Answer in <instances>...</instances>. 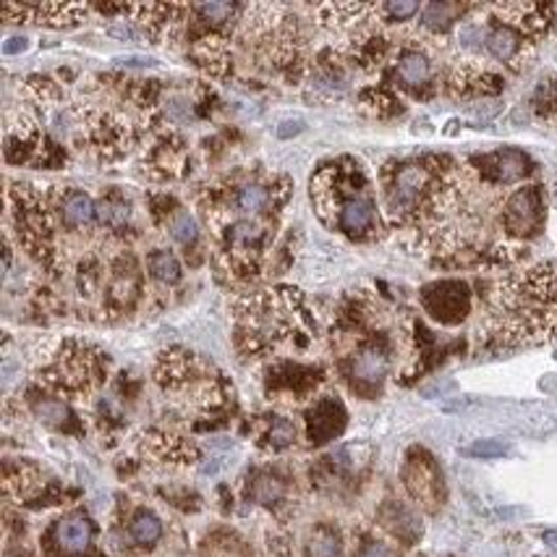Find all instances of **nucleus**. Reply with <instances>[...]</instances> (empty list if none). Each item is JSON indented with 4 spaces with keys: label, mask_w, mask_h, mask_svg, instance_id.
I'll list each match as a JSON object with an SVG mask.
<instances>
[{
    "label": "nucleus",
    "mask_w": 557,
    "mask_h": 557,
    "mask_svg": "<svg viewBox=\"0 0 557 557\" xmlns=\"http://www.w3.org/2000/svg\"><path fill=\"white\" fill-rule=\"evenodd\" d=\"M484 333L497 348H531L557 341V262L503 275L487 296Z\"/></svg>",
    "instance_id": "obj_1"
},
{
    "label": "nucleus",
    "mask_w": 557,
    "mask_h": 557,
    "mask_svg": "<svg viewBox=\"0 0 557 557\" xmlns=\"http://www.w3.org/2000/svg\"><path fill=\"white\" fill-rule=\"evenodd\" d=\"M317 338V317L301 290L275 286L246 294L233 307V343L244 359H283V351H304Z\"/></svg>",
    "instance_id": "obj_2"
},
{
    "label": "nucleus",
    "mask_w": 557,
    "mask_h": 557,
    "mask_svg": "<svg viewBox=\"0 0 557 557\" xmlns=\"http://www.w3.org/2000/svg\"><path fill=\"white\" fill-rule=\"evenodd\" d=\"M312 205L327 228L351 242H374L382 231V207L367 168L351 154L327 160L314 171Z\"/></svg>",
    "instance_id": "obj_3"
},
{
    "label": "nucleus",
    "mask_w": 557,
    "mask_h": 557,
    "mask_svg": "<svg viewBox=\"0 0 557 557\" xmlns=\"http://www.w3.org/2000/svg\"><path fill=\"white\" fill-rule=\"evenodd\" d=\"M482 18H466L458 42L469 53H487L490 61L513 71H527L536 45L555 27V5L549 3H497L482 9Z\"/></svg>",
    "instance_id": "obj_4"
},
{
    "label": "nucleus",
    "mask_w": 557,
    "mask_h": 557,
    "mask_svg": "<svg viewBox=\"0 0 557 557\" xmlns=\"http://www.w3.org/2000/svg\"><path fill=\"white\" fill-rule=\"evenodd\" d=\"M294 184L288 176L270 173H236L199 191L197 202L202 207L207 223L223 228L233 220H281L286 210Z\"/></svg>",
    "instance_id": "obj_5"
},
{
    "label": "nucleus",
    "mask_w": 557,
    "mask_h": 557,
    "mask_svg": "<svg viewBox=\"0 0 557 557\" xmlns=\"http://www.w3.org/2000/svg\"><path fill=\"white\" fill-rule=\"evenodd\" d=\"M154 380L173 398L205 408V411L218 408L225 398L223 374L202 356L186 351V348H168L160 354L158 364H154Z\"/></svg>",
    "instance_id": "obj_6"
},
{
    "label": "nucleus",
    "mask_w": 557,
    "mask_h": 557,
    "mask_svg": "<svg viewBox=\"0 0 557 557\" xmlns=\"http://www.w3.org/2000/svg\"><path fill=\"white\" fill-rule=\"evenodd\" d=\"M108 354L92 343L63 341L53 359L40 369V382L50 393L87 395L108 377Z\"/></svg>",
    "instance_id": "obj_7"
},
{
    "label": "nucleus",
    "mask_w": 557,
    "mask_h": 557,
    "mask_svg": "<svg viewBox=\"0 0 557 557\" xmlns=\"http://www.w3.org/2000/svg\"><path fill=\"white\" fill-rule=\"evenodd\" d=\"M385 84H391L398 95H408L413 100H430L440 84L435 37L422 32L419 37L395 40Z\"/></svg>",
    "instance_id": "obj_8"
},
{
    "label": "nucleus",
    "mask_w": 557,
    "mask_h": 557,
    "mask_svg": "<svg viewBox=\"0 0 557 557\" xmlns=\"http://www.w3.org/2000/svg\"><path fill=\"white\" fill-rule=\"evenodd\" d=\"M79 128H76V145L92 152L102 163L123 160L139 139V128L128 115L113 108L76 106Z\"/></svg>",
    "instance_id": "obj_9"
},
{
    "label": "nucleus",
    "mask_w": 557,
    "mask_h": 557,
    "mask_svg": "<svg viewBox=\"0 0 557 557\" xmlns=\"http://www.w3.org/2000/svg\"><path fill=\"white\" fill-rule=\"evenodd\" d=\"M547 223V194L542 184H523L505 194L497 205V228L505 244L527 249L531 238H536Z\"/></svg>",
    "instance_id": "obj_10"
},
{
    "label": "nucleus",
    "mask_w": 557,
    "mask_h": 557,
    "mask_svg": "<svg viewBox=\"0 0 557 557\" xmlns=\"http://www.w3.org/2000/svg\"><path fill=\"white\" fill-rule=\"evenodd\" d=\"M100 312L106 317H126L145 296V272L134 251L115 249L108 259V275L102 283Z\"/></svg>",
    "instance_id": "obj_11"
},
{
    "label": "nucleus",
    "mask_w": 557,
    "mask_h": 557,
    "mask_svg": "<svg viewBox=\"0 0 557 557\" xmlns=\"http://www.w3.org/2000/svg\"><path fill=\"white\" fill-rule=\"evenodd\" d=\"M466 171L476 184L487 186V189H508L534 176L536 163L523 150L516 147H500V150L471 154L466 160Z\"/></svg>",
    "instance_id": "obj_12"
},
{
    "label": "nucleus",
    "mask_w": 557,
    "mask_h": 557,
    "mask_svg": "<svg viewBox=\"0 0 557 557\" xmlns=\"http://www.w3.org/2000/svg\"><path fill=\"white\" fill-rule=\"evenodd\" d=\"M419 304L432 322L443 327H458L474 312V290L458 277H443V281L422 286Z\"/></svg>",
    "instance_id": "obj_13"
},
{
    "label": "nucleus",
    "mask_w": 557,
    "mask_h": 557,
    "mask_svg": "<svg viewBox=\"0 0 557 557\" xmlns=\"http://www.w3.org/2000/svg\"><path fill=\"white\" fill-rule=\"evenodd\" d=\"M404 487L411 500L424 508L426 513H437L445 503V479L432 453L424 448H411L404 461Z\"/></svg>",
    "instance_id": "obj_14"
},
{
    "label": "nucleus",
    "mask_w": 557,
    "mask_h": 557,
    "mask_svg": "<svg viewBox=\"0 0 557 557\" xmlns=\"http://www.w3.org/2000/svg\"><path fill=\"white\" fill-rule=\"evenodd\" d=\"M443 87L456 100H482V97L500 95L505 79L500 71L492 69L484 58H463L445 71Z\"/></svg>",
    "instance_id": "obj_15"
},
{
    "label": "nucleus",
    "mask_w": 557,
    "mask_h": 557,
    "mask_svg": "<svg viewBox=\"0 0 557 557\" xmlns=\"http://www.w3.org/2000/svg\"><path fill=\"white\" fill-rule=\"evenodd\" d=\"M186 168H189V141L176 128L160 134L145 154V173L152 181L181 178L186 176Z\"/></svg>",
    "instance_id": "obj_16"
},
{
    "label": "nucleus",
    "mask_w": 557,
    "mask_h": 557,
    "mask_svg": "<svg viewBox=\"0 0 557 557\" xmlns=\"http://www.w3.org/2000/svg\"><path fill=\"white\" fill-rule=\"evenodd\" d=\"M89 5H74V3H5L0 9L5 22H27V24H40V27H53V29H69L79 27L84 16L89 14Z\"/></svg>",
    "instance_id": "obj_17"
},
{
    "label": "nucleus",
    "mask_w": 557,
    "mask_h": 557,
    "mask_svg": "<svg viewBox=\"0 0 557 557\" xmlns=\"http://www.w3.org/2000/svg\"><path fill=\"white\" fill-rule=\"evenodd\" d=\"M53 202L63 236L71 238L97 225V199L89 191L76 186H53Z\"/></svg>",
    "instance_id": "obj_18"
},
{
    "label": "nucleus",
    "mask_w": 557,
    "mask_h": 557,
    "mask_svg": "<svg viewBox=\"0 0 557 557\" xmlns=\"http://www.w3.org/2000/svg\"><path fill=\"white\" fill-rule=\"evenodd\" d=\"M322 377H325L322 367L301 364V361L294 359H281L270 367L268 387L272 393H286L294 395V398H301V395L312 393L322 382Z\"/></svg>",
    "instance_id": "obj_19"
},
{
    "label": "nucleus",
    "mask_w": 557,
    "mask_h": 557,
    "mask_svg": "<svg viewBox=\"0 0 557 557\" xmlns=\"http://www.w3.org/2000/svg\"><path fill=\"white\" fill-rule=\"evenodd\" d=\"M348 413L346 406L341 404L333 395L314 400V406L307 411V435L312 445H325L330 440H335L346 430Z\"/></svg>",
    "instance_id": "obj_20"
},
{
    "label": "nucleus",
    "mask_w": 557,
    "mask_h": 557,
    "mask_svg": "<svg viewBox=\"0 0 557 557\" xmlns=\"http://www.w3.org/2000/svg\"><path fill=\"white\" fill-rule=\"evenodd\" d=\"M95 527L87 516L74 513L55 521L53 531H50V547L58 557H79L92 547Z\"/></svg>",
    "instance_id": "obj_21"
},
{
    "label": "nucleus",
    "mask_w": 557,
    "mask_h": 557,
    "mask_svg": "<svg viewBox=\"0 0 557 557\" xmlns=\"http://www.w3.org/2000/svg\"><path fill=\"white\" fill-rule=\"evenodd\" d=\"M191 61L199 69H205L210 76H228L233 66L231 55V40L228 35H223L220 29H210L205 35H199L189 48Z\"/></svg>",
    "instance_id": "obj_22"
},
{
    "label": "nucleus",
    "mask_w": 557,
    "mask_h": 557,
    "mask_svg": "<svg viewBox=\"0 0 557 557\" xmlns=\"http://www.w3.org/2000/svg\"><path fill=\"white\" fill-rule=\"evenodd\" d=\"M476 11V5H463V3H430L422 9V32L430 37H443L456 27L458 22H466V14Z\"/></svg>",
    "instance_id": "obj_23"
},
{
    "label": "nucleus",
    "mask_w": 557,
    "mask_h": 557,
    "mask_svg": "<svg viewBox=\"0 0 557 557\" xmlns=\"http://www.w3.org/2000/svg\"><path fill=\"white\" fill-rule=\"evenodd\" d=\"M359 106L364 113L372 115V119H398L404 113V102H400V95L395 92L391 84H372V87L361 89Z\"/></svg>",
    "instance_id": "obj_24"
},
{
    "label": "nucleus",
    "mask_w": 557,
    "mask_h": 557,
    "mask_svg": "<svg viewBox=\"0 0 557 557\" xmlns=\"http://www.w3.org/2000/svg\"><path fill=\"white\" fill-rule=\"evenodd\" d=\"M128 220H132V205L121 191L110 189L97 199V228L106 233L126 231Z\"/></svg>",
    "instance_id": "obj_25"
},
{
    "label": "nucleus",
    "mask_w": 557,
    "mask_h": 557,
    "mask_svg": "<svg viewBox=\"0 0 557 557\" xmlns=\"http://www.w3.org/2000/svg\"><path fill=\"white\" fill-rule=\"evenodd\" d=\"M145 448L152 453L154 458H160V461H168V463H191L197 461V448H194L191 443H186L184 437H176V435H165V432H154L145 440Z\"/></svg>",
    "instance_id": "obj_26"
},
{
    "label": "nucleus",
    "mask_w": 557,
    "mask_h": 557,
    "mask_svg": "<svg viewBox=\"0 0 557 557\" xmlns=\"http://www.w3.org/2000/svg\"><path fill=\"white\" fill-rule=\"evenodd\" d=\"M382 527L391 531L393 536H398L400 542H417L419 534H422V523L419 518L400 503H387L385 508L380 510Z\"/></svg>",
    "instance_id": "obj_27"
},
{
    "label": "nucleus",
    "mask_w": 557,
    "mask_h": 557,
    "mask_svg": "<svg viewBox=\"0 0 557 557\" xmlns=\"http://www.w3.org/2000/svg\"><path fill=\"white\" fill-rule=\"evenodd\" d=\"M32 411L37 413V419H40L42 424L53 426V430H58V432L79 430L76 413L58 398H48V395H42V398H32Z\"/></svg>",
    "instance_id": "obj_28"
},
{
    "label": "nucleus",
    "mask_w": 557,
    "mask_h": 557,
    "mask_svg": "<svg viewBox=\"0 0 557 557\" xmlns=\"http://www.w3.org/2000/svg\"><path fill=\"white\" fill-rule=\"evenodd\" d=\"M163 225L168 228V233H171L173 242H176L181 249L186 251V255H189V251H197L199 238H202V231H199L197 218H194L186 207L178 205L176 210L165 218Z\"/></svg>",
    "instance_id": "obj_29"
},
{
    "label": "nucleus",
    "mask_w": 557,
    "mask_h": 557,
    "mask_svg": "<svg viewBox=\"0 0 557 557\" xmlns=\"http://www.w3.org/2000/svg\"><path fill=\"white\" fill-rule=\"evenodd\" d=\"M147 272H150V277L154 283H160V286L171 288L181 283V277H184V268H181V259L173 249H152L150 255H147Z\"/></svg>",
    "instance_id": "obj_30"
},
{
    "label": "nucleus",
    "mask_w": 557,
    "mask_h": 557,
    "mask_svg": "<svg viewBox=\"0 0 557 557\" xmlns=\"http://www.w3.org/2000/svg\"><path fill=\"white\" fill-rule=\"evenodd\" d=\"M249 497L259 505H268V508H272V505L281 503L283 497H286V482H283L281 476L268 474V471H264V474H257L251 479Z\"/></svg>",
    "instance_id": "obj_31"
},
{
    "label": "nucleus",
    "mask_w": 557,
    "mask_h": 557,
    "mask_svg": "<svg viewBox=\"0 0 557 557\" xmlns=\"http://www.w3.org/2000/svg\"><path fill=\"white\" fill-rule=\"evenodd\" d=\"M294 443H296V424L286 417H272L268 430H264L262 435V443L259 445L270 453H281V450H288Z\"/></svg>",
    "instance_id": "obj_32"
},
{
    "label": "nucleus",
    "mask_w": 557,
    "mask_h": 557,
    "mask_svg": "<svg viewBox=\"0 0 557 557\" xmlns=\"http://www.w3.org/2000/svg\"><path fill=\"white\" fill-rule=\"evenodd\" d=\"M128 534L136 544L141 547H152V544L160 542L163 536V521L152 513V510H139L128 523Z\"/></svg>",
    "instance_id": "obj_33"
},
{
    "label": "nucleus",
    "mask_w": 557,
    "mask_h": 557,
    "mask_svg": "<svg viewBox=\"0 0 557 557\" xmlns=\"http://www.w3.org/2000/svg\"><path fill=\"white\" fill-rule=\"evenodd\" d=\"M307 557H343V540L338 529L317 527L307 540Z\"/></svg>",
    "instance_id": "obj_34"
},
{
    "label": "nucleus",
    "mask_w": 557,
    "mask_h": 557,
    "mask_svg": "<svg viewBox=\"0 0 557 557\" xmlns=\"http://www.w3.org/2000/svg\"><path fill=\"white\" fill-rule=\"evenodd\" d=\"M531 108H534L536 119L557 123V79H544L540 87L534 89Z\"/></svg>",
    "instance_id": "obj_35"
},
{
    "label": "nucleus",
    "mask_w": 557,
    "mask_h": 557,
    "mask_svg": "<svg viewBox=\"0 0 557 557\" xmlns=\"http://www.w3.org/2000/svg\"><path fill=\"white\" fill-rule=\"evenodd\" d=\"M417 14H422V5L413 3V0H398V3L377 5V16L382 24H404V22H411Z\"/></svg>",
    "instance_id": "obj_36"
},
{
    "label": "nucleus",
    "mask_w": 557,
    "mask_h": 557,
    "mask_svg": "<svg viewBox=\"0 0 557 557\" xmlns=\"http://www.w3.org/2000/svg\"><path fill=\"white\" fill-rule=\"evenodd\" d=\"M466 456H474V458H497L508 453V445L500 443V440H479V443L469 445L463 448Z\"/></svg>",
    "instance_id": "obj_37"
},
{
    "label": "nucleus",
    "mask_w": 557,
    "mask_h": 557,
    "mask_svg": "<svg viewBox=\"0 0 557 557\" xmlns=\"http://www.w3.org/2000/svg\"><path fill=\"white\" fill-rule=\"evenodd\" d=\"M356 557H393V549L382 540H364L356 549Z\"/></svg>",
    "instance_id": "obj_38"
},
{
    "label": "nucleus",
    "mask_w": 557,
    "mask_h": 557,
    "mask_svg": "<svg viewBox=\"0 0 557 557\" xmlns=\"http://www.w3.org/2000/svg\"><path fill=\"white\" fill-rule=\"evenodd\" d=\"M301 128H304V121H283L281 123V128H277V136H281V139H288V136H296V134H301Z\"/></svg>",
    "instance_id": "obj_39"
},
{
    "label": "nucleus",
    "mask_w": 557,
    "mask_h": 557,
    "mask_svg": "<svg viewBox=\"0 0 557 557\" xmlns=\"http://www.w3.org/2000/svg\"><path fill=\"white\" fill-rule=\"evenodd\" d=\"M27 37H11L9 42L3 45V53L5 55H16V53H24V50H27Z\"/></svg>",
    "instance_id": "obj_40"
}]
</instances>
